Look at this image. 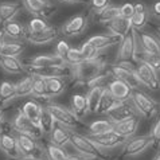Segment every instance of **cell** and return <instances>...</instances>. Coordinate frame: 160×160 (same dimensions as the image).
<instances>
[{"label":"cell","mask_w":160,"mask_h":160,"mask_svg":"<svg viewBox=\"0 0 160 160\" xmlns=\"http://www.w3.org/2000/svg\"><path fill=\"white\" fill-rule=\"evenodd\" d=\"M153 160H160V152L156 155V156H155V159H153Z\"/></svg>","instance_id":"cell-56"},{"label":"cell","mask_w":160,"mask_h":160,"mask_svg":"<svg viewBox=\"0 0 160 160\" xmlns=\"http://www.w3.org/2000/svg\"><path fill=\"white\" fill-rule=\"evenodd\" d=\"M90 3H92L93 8H94L96 11H98V10H102L104 7L108 6L109 0H90Z\"/></svg>","instance_id":"cell-48"},{"label":"cell","mask_w":160,"mask_h":160,"mask_svg":"<svg viewBox=\"0 0 160 160\" xmlns=\"http://www.w3.org/2000/svg\"><path fill=\"white\" fill-rule=\"evenodd\" d=\"M88 27V18L85 15H75L69 19L62 27V34L66 37H75L82 34Z\"/></svg>","instance_id":"cell-16"},{"label":"cell","mask_w":160,"mask_h":160,"mask_svg":"<svg viewBox=\"0 0 160 160\" xmlns=\"http://www.w3.org/2000/svg\"><path fill=\"white\" fill-rule=\"evenodd\" d=\"M106 28L110 34L113 35H117L118 38H124L125 35L129 32L132 30V24H131V20L129 19H125V18H121L118 16L116 19H113L112 22H109L108 24H105Z\"/></svg>","instance_id":"cell-23"},{"label":"cell","mask_w":160,"mask_h":160,"mask_svg":"<svg viewBox=\"0 0 160 160\" xmlns=\"http://www.w3.org/2000/svg\"><path fill=\"white\" fill-rule=\"evenodd\" d=\"M65 61L58 54H39L37 57L30 59V63L27 65V69H42L48 68V66H55V65H63Z\"/></svg>","instance_id":"cell-18"},{"label":"cell","mask_w":160,"mask_h":160,"mask_svg":"<svg viewBox=\"0 0 160 160\" xmlns=\"http://www.w3.org/2000/svg\"><path fill=\"white\" fill-rule=\"evenodd\" d=\"M50 141L54 143L55 145L59 147H66L70 144V132L62 125H55V128L50 133Z\"/></svg>","instance_id":"cell-31"},{"label":"cell","mask_w":160,"mask_h":160,"mask_svg":"<svg viewBox=\"0 0 160 160\" xmlns=\"http://www.w3.org/2000/svg\"><path fill=\"white\" fill-rule=\"evenodd\" d=\"M155 31H156L158 37H159V39H160V26H156V27H155Z\"/></svg>","instance_id":"cell-54"},{"label":"cell","mask_w":160,"mask_h":160,"mask_svg":"<svg viewBox=\"0 0 160 160\" xmlns=\"http://www.w3.org/2000/svg\"><path fill=\"white\" fill-rule=\"evenodd\" d=\"M46 108L48 109V112L51 113L52 118L55 120V122L58 124V125H62L65 128H70V129H75V128L82 125L81 118H79L72 109L66 108L63 105L48 104Z\"/></svg>","instance_id":"cell-3"},{"label":"cell","mask_w":160,"mask_h":160,"mask_svg":"<svg viewBox=\"0 0 160 160\" xmlns=\"http://www.w3.org/2000/svg\"><path fill=\"white\" fill-rule=\"evenodd\" d=\"M20 112L23 113L26 117H28L30 120H32L34 122L39 124V118H41V114L43 112V106L39 104V102H37V101L30 100V101H26L23 104Z\"/></svg>","instance_id":"cell-28"},{"label":"cell","mask_w":160,"mask_h":160,"mask_svg":"<svg viewBox=\"0 0 160 160\" xmlns=\"http://www.w3.org/2000/svg\"><path fill=\"white\" fill-rule=\"evenodd\" d=\"M0 68L10 74H22L24 72L23 63L16 57H3L0 55Z\"/></svg>","instance_id":"cell-26"},{"label":"cell","mask_w":160,"mask_h":160,"mask_svg":"<svg viewBox=\"0 0 160 160\" xmlns=\"http://www.w3.org/2000/svg\"><path fill=\"white\" fill-rule=\"evenodd\" d=\"M137 52V35L135 30H131L125 37L121 39L116 55V63H132L136 61Z\"/></svg>","instance_id":"cell-4"},{"label":"cell","mask_w":160,"mask_h":160,"mask_svg":"<svg viewBox=\"0 0 160 160\" xmlns=\"http://www.w3.org/2000/svg\"><path fill=\"white\" fill-rule=\"evenodd\" d=\"M135 72L140 81V85L148 88L149 90H153V92L160 89V78L158 75V72L153 70L151 66L143 63V62H137Z\"/></svg>","instance_id":"cell-7"},{"label":"cell","mask_w":160,"mask_h":160,"mask_svg":"<svg viewBox=\"0 0 160 160\" xmlns=\"http://www.w3.org/2000/svg\"><path fill=\"white\" fill-rule=\"evenodd\" d=\"M70 144L83 158H105V152L89 136L70 132Z\"/></svg>","instance_id":"cell-2"},{"label":"cell","mask_w":160,"mask_h":160,"mask_svg":"<svg viewBox=\"0 0 160 160\" xmlns=\"http://www.w3.org/2000/svg\"><path fill=\"white\" fill-rule=\"evenodd\" d=\"M136 61L137 62H143V63L151 66L153 70H156L159 73L160 72V55L158 54H152V52H147L143 51L137 47V52H136Z\"/></svg>","instance_id":"cell-33"},{"label":"cell","mask_w":160,"mask_h":160,"mask_svg":"<svg viewBox=\"0 0 160 160\" xmlns=\"http://www.w3.org/2000/svg\"><path fill=\"white\" fill-rule=\"evenodd\" d=\"M152 14L155 16H158L160 18V2H156L153 4V7H152Z\"/></svg>","instance_id":"cell-49"},{"label":"cell","mask_w":160,"mask_h":160,"mask_svg":"<svg viewBox=\"0 0 160 160\" xmlns=\"http://www.w3.org/2000/svg\"><path fill=\"white\" fill-rule=\"evenodd\" d=\"M124 155L125 156H137V155L143 153L149 147H152V139L149 135H143V136H136V137H129L124 143Z\"/></svg>","instance_id":"cell-9"},{"label":"cell","mask_w":160,"mask_h":160,"mask_svg":"<svg viewBox=\"0 0 160 160\" xmlns=\"http://www.w3.org/2000/svg\"><path fill=\"white\" fill-rule=\"evenodd\" d=\"M104 68H105V63L98 57L97 59L83 61L82 63L73 66V75L79 83L88 85L92 79H94L96 77H98L100 74H102Z\"/></svg>","instance_id":"cell-1"},{"label":"cell","mask_w":160,"mask_h":160,"mask_svg":"<svg viewBox=\"0 0 160 160\" xmlns=\"http://www.w3.org/2000/svg\"><path fill=\"white\" fill-rule=\"evenodd\" d=\"M105 86H93L86 94V104H88V110L90 113H97L98 110V105L101 101V97L104 94Z\"/></svg>","instance_id":"cell-27"},{"label":"cell","mask_w":160,"mask_h":160,"mask_svg":"<svg viewBox=\"0 0 160 160\" xmlns=\"http://www.w3.org/2000/svg\"><path fill=\"white\" fill-rule=\"evenodd\" d=\"M100 160H112V159H105V158H104V159H100Z\"/></svg>","instance_id":"cell-58"},{"label":"cell","mask_w":160,"mask_h":160,"mask_svg":"<svg viewBox=\"0 0 160 160\" xmlns=\"http://www.w3.org/2000/svg\"><path fill=\"white\" fill-rule=\"evenodd\" d=\"M23 4L19 2H6L0 3V24H6L7 22L14 20V18L19 14Z\"/></svg>","instance_id":"cell-25"},{"label":"cell","mask_w":160,"mask_h":160,"mask_svg":"<svg viewBox=\"0 0 160 160\" xmlns=\"http://www.w3.org/2000/svg\"><path fill=\"white\" fill-rule=\"evenodd\" d=\"M88 43H90L92 46H94L97 50H104L106 47H110L116 43L121 42V38H118L117 35H113V34H100V35H93L86 41Z\"/></svg>","instance_id":"cell-22"},{"label":"cell","mask_w":160,"mask_h":160,"mask_svg":"<svg viewBox=\"0 0 160 160\" xmlns=\"http://www.w3.org/2000/svg\"><path fill=\"white\" fill-rule=\"evenodd\" d=\"M72 110L81 118L86 113H89L88 110V104H86V96L83 94H74L72 97Z\"/></svg>","instance_id":"cell-38"},{"label":"cell","mask_w":160,"mask_h":160,"mask_svg":"<svg viewBox=\"0 0 160 160\" xmlns=\"http://www.w3.org/2000/svg\"><path fill=\"white\" fill-rule=\"evenodd\" d=\"M55 120L52 118L51 113L48 112L47 108H43V112L41 114V118H39V128L43 135H50L52 132V129L55 128Z\"/></svg>","instance_id":"cell-39"},{"label":"cell","mask_w":160,"mask_h":160,"mask_svg":"<svg viewBox=\"0 0 160 160\" xmlns=\"http://www.w3.org/2000/svg\"><path fill=\"white\" fill-rule=\"evenodd\" d=\"M63 61L65 63H68L70 66H77L79 63H82L83 61V55L79 48H75V47H70V50L68 51V54L63 57Z\"/></svg>","instance_id":"cell-43"},{"label":"cell","mask_w":160,"mask_h":160,"mask_svg":"<svg viewBox=\"0 0 160 160\" xmlns=\"http://www.w3.org/2000/svg\"><path fill=\"white\" fill-rule=\"evenodd\" d=\"M11 127L14 128V131L16 133H24V135H28L31 137H34V139H41L43 136L41 128H39V124L34 122L32 120H30L28 117H26L20 110L15 116Z\"/></svg>","instance_id":"cell-8"},{"label":"cell","mask_w":160,"mask_h":160,"mask_svg":"<svg viewBox=\"0 0 160 160\" xmlns=\"http://www.w3.org/2000/svg\"><path fill=\"white\" fill-rule=\"evenodd\" d=\"M106 89H108L110 92V94L120 102H125L127 100H131V94L133 90V89H131L124 81L116 79V78L110 79L108 82V85H106Z\"/></svg>","instance_id":"cell-17"},{"label":"cell","mask_w":160,"mask_h":160,"mask_svg":"<svg viewBox=\"0 0 160 160\" xmlns=\"http://www.w3.org/2000/svg\"><path fill=\"white\" fill-rule=\"evenodd\" d=\"M32 81L34 77L31 74L26 75L15 83V98H23V97H28L32 93Z\"/></svg>","instance_id":"cell-29"},{"label":"cell","mask_w":160,"mask_h":160,"mask_svg":"<svg viewBox=\"0 0 160 160\" xmlns=\"http://www.w3.org/2000/svg\"><path fill=\"white\" fill-rule=\"evenodd\" d=\"M15 98V83L10 81L0 82V105H6Z\"/></svg>","instance_id":"cell-40"},{"label":"cell","mask_w":160,"mask_h":160,"mask_svg":"<svg viewBox=\"0 0 160 160\" xmlns=\"http://www.w3.org/2000/svg\"><path fill=\"white\" fill-rule=\"evenodd\" d=\"M135 14V4L133 3H124L121 7H120V16L125 18V19H129Z\"/></svg>","instance_id":"cell-46"},{"label":"cell","mask_w":160,"mask_h":160,"mask_svg":"<svg viewBox=\"0 0 160 160\" xmlns=\"http://www.w3.org/2000/svg\"><path fill=\"white\" fill-rule=\"evenodd\" d=\"M112 129H113V122H110L109 120H97V121H93L89 125V133H90V136L101 135V133H105Z\"/></svg>","instance_id":"cell-41"},{"label":"cell","mask_w":160,"mask_h":160,"mask_svg":"<svg viewBox=\"0 0 160 160\" xmlns=\"http://www.w3.org/2000/svg\"><path fill=\"white\" fill-rule=\"evenodd\" d=\"M70 50V44L66 42V41H58V43H57V46H55V54H58L59 57H63L68 54V51Z\"/></svg>","instance_id":"cell-47"},{"label":"cell","mask_w":160,"mask_h":160,"mask_svg":"<svg viewBox=\"0 0 160 160\" xmlns=\"http://www.w3.org/2000/svg\"><path fill=\"white\" fill-rule=\"evenodd\" d=\"M59 31L58 28H55L54 26H50L48 28H46L42 32H37V34H28L26 32V38L30 43L37 44V46H42V44H48L51 43L54 39L58 38Z\"/></svg>","instance_id":"cell-19"},{"label":"cell","mask_w":160,"mask_h":160,"mask_svg":"<svg viewBox=\"0 0 160 160\" xmlns=\"http://www.w3.org/2000/svg\"><path fill=\"white\" fill-rule=\"evenodd\" d=\"M149 20V11L143 3H136L135 4V14L131 18V24L135 31L143 30Z\"/></svg>","instance_id":"cell-21"},{"label":"cell","mask_w":160,"mask_h":160,"mask_svg":"<svg viewBox=\"0 0 160 160\" xmlns=\"http://www.w3.org/2000/svg\"><path fill=\"white\" fill-rule=\"evenodd\" d=\"M82 55H83V59L85 61H92V59H97L100 57V50H97L94 46H92L90 43H82V46L79 47Z\"/></svg>","instance_id":"cell-44"},{"label":"cell","mask_w":160,"mask_h":160,"mask_svg":"<svg viewBox=\"0 0 160 160\" xmlns=\"http://www.w3.org/2000/svg\"><path fill=\"white\" fill-rule=\"evenodd\" d=\"M85 158L81 156V155H68L66 160H83Z\"/></svg>","instance_id":"cell-52"},{"label":"cell","mask_w":160,"mask_h":160,"mask_svg":"<svg viewBox=\"0 0 160 160\" xmlns=\"http://www.w3.org/2000/svg\"><path fill=\"white\" fill-rule=\"evenodd\" d=\"M0 149L12 160H16L22 156L19 147H18L16 136H14L8 131H3L0 133Z\"/></svg>","instance_id":"cell-13"},{"label":"cell","mask_w":160,"mask_h":160,"mask_svg":"<svg viewBox=\"0 0 160 160\" xmlns=\"http://www.w3.org/2000/svg\"><path fill=\"white\" fill-rule=\"evenodd\" d=\"M149 136H151V139H152V145L159 148L160 147V117L156 120V122L153 124Z\"/></svg>","instance_id":"cell-45"},{"label":"cell","mask_w":160,"mask_h":160,"mask_svg":"<svg viewBox=\"0 0 160 160\" xmlns=\"http://www.w3.org/2000/svg\"><path fill=\"white\" fill-rule=\"evenodd\" d=\"M101 158H85L83 160H100Z\"/></svg>","instance_id":"cell-55"},{"label":"cell","mask_w":160,"mask_h":160,"mask_svg":"<svg viewBox=\"0 0 160 160\" xmlns=\"http://www.w3.org/2000/svg\"><path fill=\"white\" fill-rule=\"evenodd\" d=\"M89 137H90L98 147H101L102 149L116 148L118 145H124V143L127 141V139H124L122 136H120L118 133L113 129L105 132V133H101V135H93V136H89Z\"/></svg>","instance_id":"cell-11"},{"label":"cell","mask_w":160,"mask_h":160,"mask_svg":"<svg viewBox=\"0 0 160 160\" xmlns=\"http://www.w3.org/2000/svg\"><path fill=\"white\" fill-rule=\"evenodd\" d=\"M22 4L28 12L44 19L55 12V6L50 0H22Z\"/></svg>","instance_id":"cell-10"},{"label":"cell","mask_w":160,"mask_h":160,"mask_svg":"<svg viewBox=\"0 0 160 160\" xmlns=\"http://www.w3.org/2000/svg\"><path fill=\"white\" fill-rule=\"evenodd\" d=\"M118 16H120V7L112 6V4H108L102 10L96 11V19L102 24H108L109 22H112Z\"/></svg>","instance_id":"cell-30"},{"label":"cell","mask_w":160,"mask_h":160,"mask_svg":"<svg viewBox=\"0 0 160 160\" xmlns=\"http://www.w3.org/2000/svg\"><path fill=\"white\" fill-rule=\"evenodd\" d=\"M136 63L132 62V63H114L109 68V72L112 78H116V79H121L127 83L131 89H137L140 85V81L136 75Z\"/></svg>","instance_id":"cell-5"},{"label":"cell","mask_w":160,"mask_h":160,"mask_svg":"<svg viewBox=\"0 0 160 160\" xmlns=\"http://www.w3.org/2000/svg\"><path fill=\"white\" fill-rule=\"evenodd\" d=\"M16 160H44L42 156H20Z\"/></svg>","instance_id":"cell-50"},{"label":"cell","mask_w":160,"mask_h":160,"mask_svg":"<svg viewBox=\"0 0 160 160\" xmlns=\"http://www.w3.org/2000/svg\"><path fill=\"white\" fill-rule=\"evenodd\" d=\"M118 102L120 101H117L116 98H114V97L110 94V92L105 88L104 94H102V97H101V101H100V105H98V110H97V113H98V114H106L110 109H113L114 106L118 104Z\"/></svg>","instance_id":"cell-36"},{"label":"cell","mask_w":160,"mask_h":160,"mask_svg":"<svg viewBox=\"0 0 160 160\" xmlns=\"http://www.w3.org/2000/svg\"><path fill=\"white\" fill-rule=\"evenodd\" d=\"M2 116H3V110L0 109V121H2Z\"/></svg>","instance_id":"cell-57"},{"label":"cell","mask_w":160,"mask_h":160,"mask_svg":"<svg viewBox=\"0 0 160 160\" xmlns=\"http://www.w3.org/2000/svg\"><path fill=\"white\" fill-rule=\"evenodd\" d=\"M63 3H72V4H85L89 0H61Z\"/></svg>","instance_id":"cell-51"},{"label":"cell","mask_w":160,"mask_h":160,"mask_svg":"<svg viewBox=\"0 0 160 160\" xmlns=\"http://www.w3.org/2000/svg\"><path fill=\"white\" fill-rule=\"evenodd\" d=\"M4 32V42L6 41H20L22 38H26V28L23 24H20L16 20H10L6 24H3Z\"/></svg>","instance_id":"cell-20"},{"label":"cell","mask_w":160,"mask_h":160,"mask_svg":"<svg viewBox=\"0 0 160 160\" xmlns=\"http://www.w3.org/2000/svg\"><path fill=\"white\" fill-rule=\"evenodd\" d=\"M32 93L31 96L38 100H48V92H47V85H46V78L39 77V75H32Z\"/></svg>","instance_id":"cell-34"},{"label":"cell","mask_w":160,"mask_h":160,"mask_svg":"<svg viewBox=\"0 0 160 160\" xmlns=\"http://www.w3.org/2000/svg\"><path fill=\"white\" fill-rule=\"evenodd\" d=\"M50 27V24L47 23V20L41 16H35L28 22L27 26V32L28 34H37V32H42L46 28Z\"/></svg>","instance_id":"cell-42"},{"label":"cell","mask_w":160,"mask_h":160,"mask_svg":"<svg viewBox=\"0 0 160 160\" xmlns=\"http://www.w3.org/2000/svg\"><path fill=\"white\" fill-rule=\"evenodd\" d=\"M89 2H90V0H89Z\"/></svg>","instance_id":"cell-59"},{"label":"cell","mask_w":160,"mask_h":160,"mask_svg":"<svg viewBox=\"0 0 160 160\" xmlns=\"http://www.w3.org/2000/svg\"><path fill=\"white\" fill-rule=\"evenodd\" d=\"M46 85H47V92H48V97L50 98L61 96L66 90L65 78H59V77L46 78Z\"/></svg>","instance_id":"cell-32"},{"label":"cell","mask_w":160,"mask_h":160,"mask_svg":"<svg viewBox=\"0 0 160 160\" xmlns=\"http://www.w3.org/2000/svg\"><path fill=\"white\" fill-rule=\"evenodd\" d=\"M16 140L22 156H42V149L37 143L38 139L24 133H16Z\"/></svg>","instance_id":"cell-12"},{"label":"cell","mask_w":160,"mask_h":160,"mask_svg":"<svg viewBox=\"0 0 160 160\" xmlns=\"http://www.w3.org/2000/svg\"><path fill=\"white\" fill-rule=\"evenodd\" d=\"M136 35H137V47L140 50L160 55V39L159 38H156L152 34L139 32V31H136Z\"/></svg>","instance_id":"cell-15"},{"label":"cell","mask_w":160,"mask_h":160,"mask_svg":"<svg viewBox=\"0 0 160 160\" xmlns=\"http://www.w3.org/2000/svg\"><path fill=\"white\" fill-rule=\"evenodd\" d=\"M26 44L20 41H6L4 46L2 48V54L3 57H18L24 51Z\"/></svg>","instance_id":"cell-35"},{"label":"cell","mask_w":160,"mask_h":160,"mask_svg":"<svg viewBox=\"0 0 160 160\" xmlns=\"http://www.w3.org/2000/svg\"><path fill=\"white\" fill-rule=\"evenodd\" d=\"M44 153H46L47 160H66V158H68L66 151L62 147L51 143V141L44 145Z\"/></svg>","instance_id":"cell-37"},{"label":"cell","mask_w":160,"mask_h":160,"mask_svg":"<svg viewBox=\"0 0 160 160\" xmlns=\"http://www.w3.org/2000/svg\"><path fill=\"white\" fill-rule=\"evenodd\" d=\"M106 116H108V120L110 122L116 124V122L124 121V120L136 117L137 113H136V110L133 109L132 106L125 104V102H118L113 109H110L109 112L106 113Z\"/></svg>","instance_id":"cell-14"},{"label":"cell","mask_w":160,"mask_h":160,"mask_svg":"<svg viewBox=\"0 0 160 160\" xmlns=\"http://www.w3.org/2000/svg\"><path fill=\"white\" fill-rule=\"evenodd\" d=\"M132 104L137 110V113L141 114L145 118H152L158 112V102L153 98H151L143 92L132 90L131 94Z\"/></svg>","instance_id":"cell-6"},{"label":"cell","mask_w":160,"mask_h":160,"mask_svg":"<svg viewBox=\"0 0 160 160\" xmlns=\"http://www.w3.org/2000/svg\"><path fill=\"white\" fill-rule=\"evenodd\" d=\"M137 128H139V118L132 117L128 120H124L121 122L113 124V131H116L120 136H122L124 139H129L136 133Z\"/></svg>","instance_id":"cell-24"},{"label":"cell","mask_w":160,"mask_h":160,"mask_svg":"<svg viewBox=\"0 0 160 160\" xmlns=\"http://www.w3.org/2000/svg\"><path fill=\"white\" fill-rule=\"evenodd\" d=\"M4 46V32L0 31V54H2V48Z\"/></svg>","instance_id":"cell-53"}]
</instances>
